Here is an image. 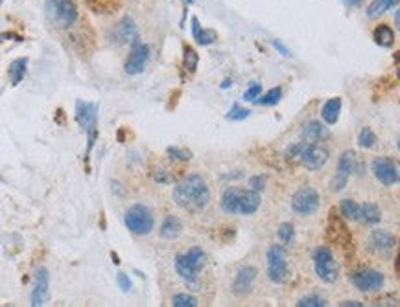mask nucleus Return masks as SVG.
I'll return each instance as SVG.
<instances>
[{"mask_svg": "<svg viewBox=\"0 0 400 307\" xmlns=\"http://www.w3.org/2000/svg\"><path fill=\"white\" fill-rule=\"evenodd\" d=\"M26 70H28V57H19V59L11 61L10 68H8V76H10V81L13 87H17V85L24 79Z\"/></svg>", "mask_w": 400, "mask_h": 307, "instance_id": "nucleus-24", "label": "nucleus"}, {"mask_svg": "<svg viewBox=\"0 0 400 307\" xmlns=\"http://www.w3.org/2000/svg\"><path fill=\"white\" fill-rule=\"evenodd\" d=\"M399 54H400V52H399ZM395 59H397V61H399V59H400V55H397V57H395Z\"/></svg>", "mask_w": 400, "mask_h": 307, "instance_id": "nucleus-51", "label": "nucleus"}, {"mask_svg": "<svg viewBox=\"0 0 400 307\" xmlns=\"http://www.w3.org/2000/svg\"><path fill=\"white\" fill-rule=\"evenodd\" d=\"M127 230L137 234V236H148L154 230L155 217L154 212L146 206V204H133L131 208L126 212L124 217Z\"/></svg>", "mask_w": 400, "mask_h": 307, "instance_id": "nucleus-5", "label": "nucleus"}, {"mask_svg": "<svg viewBox=\"0 0 400 307\" xmlns=\"http://www.w3.org/2000/svg\"><path fill=\"white\" fill-rule=\"evenodd\" d=\"M166 155L172 160H177V162H188V160L192 159V151H188L185 148H177V146H170V148L166 149Z\"/></svg>", "mask_w": 400, "mask_h": 307, "instance_id": "nucleus-31", "label": "nucleus"}, {"mask_svg": "<svg viewBox=\"0 0 400 307\" xmlns=\"http://www.w3.org/2000/svg\"><path fill=\"white\" fill-rule=\"evenodd\" d=\"M207 264V254L199 247L188 248L187 252L176 256V273L190 289H198L199 270Z\"/></svg>", "mask_w": 400, "mask_h": 307, "instance_id": "nucleus-3", "label": "nucleus"}, {"mask_svg": "<svg viewBox=\"0 0 400 307\" xmlns=\"http://www.w3.org/2000/svg\"><path fill=\"white\" fill-rule=\"evenodd\" d=\"M257 267H253V265H246L236 273L235 281H233V293L236 297H246L247 293L251 291L253 284L257 280Z\"/></svg>", "mask_w": 400, "mask_h": 307, "instance_id": "nucleus-17", "label": "nucleus"}, {"mask_svg": "<svg viewBox=\"0 0 400 307\" xmlns=\"http://www.w3.org/2000/svg\"><path fill=\"white\" fill-rule=\"evenodd\" d=\"M299 307H325L327 306V300L319 295H308V297H302L299 302H297Z\"/></svg>", "mask_w": 400, "mask_h": 307, "instance_id": "nucleus-36", "label": "nucleus"}, {"mask_svg": "<svg viewBox=\"0 0 400 307\" xmlns=\"http://www.w3.org/2000/svg\"><path fill=\"white\" fill-rule=\"evenodd\" d=\"M116 281H118V287H120L122 291L124 293H129L131 291V280H129V276L124 275V273H118V276H116Z\"/></svg>", "mask_w": 400, "mask_h": 307, "instance_id": "nucleus-39", "label": "nucleus"}, {"mask_svg": "<svg viewBox=\"0 0 400 307\" xmlns=\"http://www.w3.org/2000/svg\"><path fill=\"white\" fill-rule=\"evenodd\" d=\"M280 98H282V88L277 87V88L268 90V92L262 94V96H258V98L255 99V103L264 105V107H271V105L279 103Z\"/></svg>", "mask_w": 400, "mask_h": 307, "instance_id": "nucleus-30", "label": "nucleus"}, {"mask_svg": "<svg viewBox=\"0 0 400 307\" xmlns=\"http://www.w3.org/2000/svg\"><path fill=\"white\" fill-rule=\"evenodd\" d=\"M185 2H188V4H192V2H194V0H185Z\"/></svg>", "mask_w": 400, "mask_h": 307, "instance_id": "nucleus-49", "label": "nucleus"}, {"mask_svg": "<svg viewBox=\"0 0 400 307\" xmlns=\"http://www.w3.org/2000/svg\"><path fill=\"white\" fill-rule=\"evenodd\" d=\"M397 148H399V151H400V138H399V142H397Z\"/></svg>", "mask_w": 400, "mask_h": 307, "instance_id": "nucleus-48", "label": "nucleus"}, {"mask_svg": "<svg viewBox=\"0 0 400 307\" xmlns=\"http://www.w3.org/2000/svg\"><path fill=\"white\" fill-rule=\"evenodd\" d=\"M154 181L159 182V184H170V182L174 181V179H172L170 175H168V171L161 168V170H155L154 171Z\"/></svg>", "mask_w": 400, "mask_h": 307, "instance_id": "nucleus-40", "label": "nucleus"}, {"mask_svg": "<svg viewBox=\"0 0 400 307\" xmlns=\"http://www.w3.org/2000/svg\"><path fill=\"white\" fill-rule=\"evenodd\" d=\"M329 137V131H327V127L318 120H312L304 123L302 127V140L308 143H318L323 142L325 138Z\"/></svg>", "mask_w": 400, "mask_h": 307, "instance_id": "nucleus-20", "label": "nucleus"}, {"mask_svg": "<svg viewBox=\"0 0 400 307\" xmlns=\"http://www.w3.org/2000/svg\"><path fill=\"white\" fill-rule=\"evenodd\" d=\"M319 201H321L319 193L316 192L313 188L304 186L293 193V197H291V210H293L297 215L307 217V215H312L318 212Z\"/></svg>", "mask_w": 400, "mask_h": 307, "instance_id": "nucleus-9", "label": "nucleus"}, {"mask_svg": "<svg viewBox=\"0 0 400 307\" xmlns=\"http://www.w3.org/2000/svg\"><path fill=\"white\" fill-rule=\"evenodd\" d=\"M395 269L400 275V247H399V254H397V259H395Z\"/></svg>", "mask_w": 400, "mask_h": 307, "instance_id": "nucleus-43", "label": "nucleus"}, {"mask_svg": "<svg viewBox=\"0 0 400 307\" xmlns=\"http://www.w3.org/2000/svg\"><path fill=\"white\" fill-rule=\"evenodd\" d=\"M343 2H345L347 6H358L362 0H343Z\"/></svg>", "mask_w": 400, "mask_h": 307, "instance_id": "nucleus-44", "label": "nucleus"}, {"mask_svg": "<svg viewBox=\"0 0 400 307\" xmlns=\"http://www.w3.org/2000/svg\"><path fill=\"white\" fill-rule=\"evenodd\" d=\"M360 221H362L363 225L369 226L379 225L380 221H382V210L374 203L362 204V208H360Z\"/></svg>", "mask_w": 400, "mask_h": 307, "instance_id": "nucleus-25", "label": "nucleus"}, {"mask_svg": "<svg viewBox=\"0 0 400 307\" xmlns=\"http://www.w3.org/2000/svg\"><path fill=\"white\" fill-rule=\"evenodd\" d=\"M50 295V273L46 267H39L33 276L32 295H30V306L41 307L46 304Z\"/></svg>", "mask_w": 400, "mask_h": 307, "instance_id": "nucleus-14", "label": "nucleus"}, {"mask_svg": "<svg viewBox=\"0 0 400 307\" xmlns=\"http://www.w3.org/2000/svg\"><path fill=\"white\" fill-rule=\"evenodd\" d=\"M277 236H279L282 245H290L293 241V237H296V228H293L291 223H282L279 226V230H277Z\"/></svg>", "mask_w": 400, "mask_h": 307, "instance_id": "nucleus-34", "label": "nucleus"}, {"mask_svg": "<svg viewBox=\"0 0 400 307\" xmlns=\"http://www.w3.org/2000/svg\"><path fill=\"white\" fill-rule=\"evenodd\" d=\"M172 199L185 212L198 214V212L207 208L208 203H210V188L201 175L192 173V175H187L177 182Z\"/></svg>", "mask_w": 400, "mask_h": 307, "instance_id": "nucleus-1", "label": "nucleus"}, {"mask_svg": "<svg viewBox=\"0 0 400 307\" xmlns=\"http://www.w3.org/2000/svg\"><path fill=\"white\" fill-rule=\"evenodd\" d=\"M113 264H120V259H118V256H116V254H113Z\"/></svg>", "mask_w": 400, "mask_h": 307, "instance_id": "nucleus-46", "label": "nucleus"}, {"mask_svg": "<svg viewBox=\"0 0 400 307\" xmlns=\"http://www.w3.org/2000/svg\"><path fill=\"white\" fill-rule=\"evenodd\" d=\"M341 98H330L329 101H325L323 109H321V118H323L325 123H329V126H334L336 121L340 120V112H341Z\"/></svg>", "mask_w": 400, "mask_h": 307, "instance_id": "nucleus-21", "label": "nucleus"}, {"mask_svg": "<svg viewBox=\"0 0 400 307\" xmlns=\"http://www.w3.org/2000/svg\"><path fill=\"white\" fill-rule=\"evenodd\" d=\"M268 259V278L273 284H284L288 280L290 269H288V256L282 245H271L266 254Z\"/></svg>", "mask_w": 400, "mask_h": 307, "instance_id": "nucleus-7", "label": "nucleus"}, {"mask_svg": "<svg viewBox=\"0 0 400 307\" xmlns=\"http://www.w3.org/2000/svg\"><path fill=\"white\" fill-rule=\"evenodd\" d=\"M271 46H273V48L277 50V52H279L280 55H284V57H290V55H291L290 48H288L286 44L280 43L279 39H273V41H271Z\"/></svg>", "mask_w": 400, "mask_h": 307, "instance_id": "nucleus-41", "label": "nucleus"}, {"mask_svg": "<svg viewBox=\"0 0 400 307\" xmlns=\"http://www.w3.org/2000/svg\"><path fill=\"white\" fill-rule=\"evenodd\" d=\"M172 306L174 307H198L199 302H198V298L192 297V295L183 293V295H176V297L172 298Z\"/></svg>", "mask_w": 400, "mask_h": 307, "instance_id": "nucleus-35", "label": "nucleus"}, {"mask_svg": "<svg viewBox=\"0 0 400 307\" xmlns=\"http://www.w3.org/2000/svg\"><path fill=\"white\" fill-rule=\"evenodd\" d=\"M360 208L362 206H358L356 201L352 199H343L340 204V212L345 221H360Z\"/></svg>", "mask_w": 400, "mask_h": 307, "instance_id": "nucleus-28", "label": "nucleus"}, {"mask_svg": "<svg viewBox=\"0 0 400 307\" xmlns=\"http://www.w3.org/2000/svg\"><path fill=\"white\" fill-rule=\"evenodd\" d=\"M161 237H165V239H176L179 237V234L183 232V223L179 217L176 215H166L165 221H163V225H161Z\"/></svg>", "mask_w": 400, "mask_h": 307, "instance_id": "nucleus-22", "label": "nucleus"}, {"mask_svg": "<svg viewBox=\"0 0 400 307\" xmlns=\"http://www.w3.org/2000/svg\"><path fill=\"white\" fill-rule=\"evenodd\" d=\"M192 35L196 39V43L201 44V46H208V44H212L218 39V33L214 32V30L201 28L198 17H192Z\"/></svg>", "mask_w": 400, "mask_h": 307, "instance_id": "nucleus-23", "label": "nucleus"}, {"mask_svg": "<svg viewBox=\"0 0 400 307\" xmlns=\"http://www.w3.org/2000/svg\"><path fill=\"white\" fill-rule=\"evenodd\" d=\"M44 11L48 21L60 30L74 26L78 21V8L74 0H46Z\"/></svg>", "mask_w": 400, "mask_h": 307, "instance_id": "nucleus-4", "label": "nucleus"}, {"mask_svg": "<svg viewBox=\"0 0 400 307\" xmlns=\"http://www.w3.org/2000/svg\"><path fill=\"white\" fill-rule=\"evenodd\" d=\"M251 116V110L249 109H246V107H242V105H238V103H235L233 107H230V110L227 112V120L229 121H242V120H246V118H249Z\"/></svg>", "mask_w": 400, "mask_h": 307, "instance_id": "nucleus-32", "label": "nucleus"}, {"mask_svg": "<svg viewBox=\"0 0 400 307\" xmlns=\"http://www.w3.org/2000/svg\"><path fill=\"white\" fill-rule=\"evenodd\" d=\"M313 270L321 281L325 284H334L340 276V267L336 264L334 254L329 247H319L313 252Z\"/></svg>", "mask_w": 400, "mask_h": 307, "instance_id": "nucleus-6", "label": "nucleus"}, {"mask_svg": "<svg viewBox=\"0 0 400 307\" xmlns=\"http://www.w3.org/2000/svg\"><path fill=\"white\" fill-rule=\"evenodd\" d=\"M149 61V46L148 44L140 43V41H135L131 44V50H129V55H127L126 59V74L129 76H138V74H143L146 65H148Z\"/></svg>", "mask_w": 400, "mask_h": 307, "instance_id": "nucleus-12", "label": "nucleus"}, {"mask_svg": "<svg viewBox=\"0 0 400 307\" xmlns=\"http://www.w3.org/2000/svg\"><path fill=\"white\" fill-rule=\"evenodd\" d=\"M76 121L85 132L96 131L98 129V105L93 101H76Z\"/></svg>", "mask_w": 400, "mask_h": 307, "instance_id": "nucleus-15", "label": "nucleus"}, {"mask_svg": "<svg viewBox=\"0 0 400 307\" xmlns=\"http://www.w3.org/2000/svg\"><path fill=\"white\" fill-rule=\"evenodd\" d=\"M395 247V237L385 230H373L367 239V248L374 254H388Z\"/></svg>", "mask_w": 400, "mask_h": 307, "instance_id": "nucleus-18", "label": "nucleus"}, {"mask_svg": "<svg viewBox=\"0 0 400 307\" xmlns=\"http://www.w3.org/2000/svg\"><path fill=\"white\" fill-rule=\"evenodd\" d=\"M356 168V153L354 151H343L338 160V170H336V175L330 182V188H332V192H341L343 188L347 186V182L351 179L352 171Z\"/></svg>", "mask_w": 400, "mask_h": 307, "instance_id": "nucleus-11", "label": "nucleus"}, {"mask_svg": "<svg viewBox=\"0 0 400 307\" xmlns=\"http://www.w3.org/2000/svg\"><path fill=\"white\" fill-rule=\"evenodd\" d=\"M230 85V79H225L224 81V85H221V88H227Z\"/></svg>", "mask_w": 400, "mask_h": 307, "instance_id": "nucleus-47", "label": "nucleus"}, {"mask_svg": "<svg viewBox=\"0 0 400 307\" xmlns=\"http://www.w3.org/2000/svg\"><path fill=\"white\" fill-rule=\"evenodd\" d=\"M352 284L358 291L373 293L384 287L385 276L376 269H360L352 275Z\"/></svg>", "mask_w": 400, "mask_h": 307, "instance_id": "nucleus-13", "label": "nucleus"}, {"mask_svg": "<svg viewBox=\"0 0 400 307\" xmlns=\"http://www.w3.org/2000/svg\"><path fill=\"white\" fill-rule=\"evenodd\" d=\"M330 159V151L321 143H308L302 140V148L297 155V160L301 162L302 168H307L310 171L321 170Z\"/></svg>", "mask_w": 400, "mask_h": 307, "instance_id": "nucleus-8", "label": "nucleus"}, {"mask_svg": "<svg viewBox=\"0 0 400 307\" xmlns=\"http://www.w3.org/2000/svg\"><path fill=\"white\" fill-rule=\"evenodd\" d=\"M358 143H360V148L363 149H371L376 143V135H374L373 129H369V127H363L362 131H360V137H358Z\"/></svg>", "mask_w": 400, "mask_h": 307, "instance_id": "nucleus-33", "label": "nucleus"}, {"mask_svg": "<svg viewBox=\"0 0 400 307\" xmlns=\"http://www.w3.org/2000/svg\"><path fill=\"white\" fill-rule=\"evenodd\" d=\"M397 76H399V79H400V68H399V72H397Z\"/></svg>", "mask_w": 400, "mask_h": 307, "instance_id": "nucleus-50", "label": "nucleus"}, {"mask_svg": "<svg viewBox=\"0 0 400 307\" xmlns=\"http://www.w3.org/2000/svg\"><path fill=\"white\" fill-rule=\"evenodd\" d=\"M373 173L376 181L384 186H393L400 182V160L379 157L373 160Z\"/></svg>", "mask_w": 400, "mask_h": 307, "instance_id": "nucleus-10", "label": "nucleus"}, {"mask_svg": "<svg viewBox=\"0 0 400 307\" xmlns=\"http://www.w3.org/2000/svg\"><path fill=\"white\" fill-rule=\"evenodd\" d=\"M199 55L198 52L192 48V46H185L183 50V68L188 72V74H194L196 68H198Z\"/></svg>", "mask_w": 400, "mask_h": 307, "instance_id": "nucleus-29", "label": "nucleus"}, {"mask_svg": "<svg viewBox=\"0 0 400 307\" xmlns=\"http://www.w3.org/2000/svg\"><path fill=\"white\" fill-rule=\"evenodd\" d=\"M343 307H362L363 304L362 302H352V300H347V302L341 304Z\"/></svg>", "mask_w": 400, "mask_h": 307, "instance_id": "nucleus-42", "label": "nucleus"}, {"mask_svg": "<svg viewBox=\"0 0 400 307\" xmlns=\"http://www.w3.org/2000/svg\"><path fill=\"white\" fill-rule=\"evenodd\" d=\"M260 208V193L244 188H227L221 195V210L229 215H253Z\"/></svg>", "mask_w": 400, "mask_h": 307, "instance_id": "nucleus-2", "label": "nucleus"}, {"mask_svg": "<svg viewBox=\"0 0 400 307\" xmlns=\"http://www.w3.org/2000/svg\"><path fill=\"white\" fill-rule=\"evenodd\" d=\"M329 239L332 243H336V245H340L341 248H347L351 247L352 245V237H351V232H349V228H347V225L343 223V215H336V210H332L330 212V217H329Z\"/></svg>", "mask_w": 400, "mask_h": 307, "instance_id": "nucleus-16", "label": "nucleus"}, {"mask_svg": "<svg viewBox=\"0 0 400 307\" xmlns=\"http://www.w3.org/2000/svg\"><path fill=\"white\" fill-rule=\"evenodd\" d=\"M373 39L379 46L390 48V46H393V43H395V33H393V30H391L388 24H380V26L374 28Z\"/></svg>", "mask_w": 400, "mask_h": 307, "instance_id": "nucleus-26", "label": "nucleus"}, {"mask_svg": "<svg viewBox=\"0 0 400 307\" xmlns=\"http://www.w3.org/2000/svg\"><path fill=\"white\" fill-rule=\"evenodd\" d=\"M249 188L251 190H255V192H262L264 188H266V177L264 175H255L249 179Z\"/></svg>", "mask_w": 400, "mask_h": 307, "instance_id": "nucleus-38", "label": "nucleus"}, {"mask_svg": "<svg viewBox=\"0 0 400 307\" xmlns=\"http://www.w3.org/2000/svg\"><path fill=\"white\" fill-rule=\"evenodd\" d=\"M395 24H397V28H399V32H400V10L397 11V15H395Z\"/></svg>", "mask_w": 400, "mask_h": 307, "instance_id": "nucleus-45", "label": "nucleus"}, {"mask_svg": "<svg viewBox=\"0 0 400 307\" xmlns=\"http://www.w3.org/2000/svg\"><path fill=\"white\" fill-rule=\"evenodd\" d=\"M115 37L118 43H135L138 41V33H137V26L133 22L131 17H124L115 28Z\"/></svg>", "mask_w": 400, "mask_h": 307, "instance_id": "nucleus-19", "label": "nucleus"}, {"mask_svg": "<svg viewBox=\"0 0 400 307\" xmlns=\"http://www.w3.org/2000/svg\"><path fill=\"white\" fill-rule=\"evenodd\" d=\"M262 94V85L257 81L251 83V87L247 88L246 94H244V101H255Z\"/></svg>", "mask_w": 400, "mask_h": 307, "instance_id": "nucleus-37", "label": "nucleus"}, {"mask_svg": "<svg viewBox=\"0 0 400 307\" xmlns=\"http://www.w3.org/2000/svg\"><path fill=\"white\" fill-rule=\"evenodd\" d=\"M400 4V0H373L367 8L369 19H379L380 15H384L385 11L393 10Z\"/></svg>", "mask_w": 400, "mask_h": 307, "instance_id": "nucleus-27", "label": "nucleus"}]
</instances>
